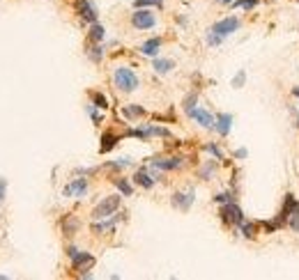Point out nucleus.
<instances>
[{
	"mask_svg": "<svg viewBox=\"0 0 299 280\" xmlns=\"http://www.w3.org/2000/svg\"><path fill=\"white\" fill-rule=\"evenodd\" d=\"M85 110L90 113V117H92V122H95V124H101V113L97 110V106H95V104H87V106H85Z\"/></svg>",
	"mask_w": 299,
	"mask_h": 280,
	"instance_id": "31",
	"label": "nucleus"
},
{
	"mask_svg": "<svg viewBox=\"0 0 299 280\" xmlns=\"http://www.w3.org/2000/svg\"><path fill=\"white\" fill-rule=\"evenodd\" d=\"M134 7H164V0H134Z\"/></svg>",
	"mask_w": 299,
	"mask_h": 280,
	"instance_id": "28",
	"label": "nucleus"
},
{
	"mask_svg": "<svg viewBox=\"0 0 299 280\" xmlns=\"http://www.w3.org/2000/svg\"><path fill=\"white\" fill-rule=\"evenodd\" d=\"M122 115L129 117V120H136V117H143L145 110H143V108H140L138 104H129V106L122 108Z\"/></svg>",
	"mask_w": 299,
	"mask_h": 280,
	"instance_id": "22",
	"label": "nucleus"
},
{
	"mask_svg": "<svg viewBox=\"0 0 299 280\" xmlns=\"http://www.w3.org/2000/svg\"><path fill=\"white\" fill-rule=\"evenodd\" d=\"M237 28H239V18L237 16H225L221 18V21H217L214 23L209 30L214 32V35H219V37H228V35H233V32H237Z\"/></svg>",
	"mask_w": 299,
	"mask_h": 280,
	"instance_id": "7",
	"label": "nucleus"
},
{
	"mask_svg": "<svg viewBox=\"0 0 299 280\" xmlns=\"http://www.w3.org/2000/svg\"><path fill=\"white\" fill-rule=\"evenodd\" d=\"M194 200H196V193H194V191H178V193L173 195V200H170V204H173L175 209L189 211L191 204H194Z\"/></svg>",
	"mask_w": 299,
	"mask_h": 280,
	"instance_id": "10",
	"label": "nucleus"
},
{
	"mask_svg": "<svg viewBox=\"0 0 299 280\" xmlns=\"http://www.w3.org/2000/svg\"><path fill=\"white\" fill-rule=\"evenodd\" d=\"M67 257L72 259V269H74V271H78L83 278H92L90 273H87L92 267H95V257H92L90 253L78 250L76 246H69V248H67Z\"/></svg>",
	"mask_w": 299,
	"mask_h": 280,
	"instance_id": "2",
	"label": "nucleus"
},
{
	"mask_svg": "<svg viewBox=\"0 0 299 280\" xmlns=\"http://www.w3.org/2000/svg\"><path fill=\"white\" fill-rule=\"evenodd\" d=\"M297 3H299V0H297Z\"/></svg>",
	"mask_w": 299,
	"mask_h": 280,
	"instance_id": "42",
	"label": "nucleus"
},
{
	"mask_svg": "<svg viewBox=\"0 0 299 280\" xmlns=\"http://www.w3.org/2000/svg\"><path fill=\"white\" fill-rule=\"evenodd\" d=\"M106 37V28L101 26V23H92L90 28V35H87V42L90 44H101Z\"/></svg>",
	"mask_w": 299,
	"mask_h": 280,
	"instance_id": "19",
	"label": "nucleus"
},
{
	"mask_svg": "<svg viewBox=\"0 0 299 280\" xmlns=\"http://www.w3.org/2000/svg\"><path fill=\"white\" fill-rule=\"evenodd\" d=\"M239 230H242V237L244 239H256V234H258V225L256 223H249V220H244V223L239 225Z\"/></svg>",
	"mask_w": 299,
	"mask_h": 280,
	"instance_id": "23",
	"label": "nucleus"
},
{
	"mask_svg": "<svg viewBox=\"0 0 299 280\" xmlns=\"http://www.w3.org/2000/svg\"><path fill=\"white\" fill-rule=\"evenodd\" d=\"M134 181L140 186V189H152V186L156 184V177H154V175H150L145 168H140L138 173L134 175Z\"/></svg>",
	"mask_w": 299,
	"mask_h": 280,
	"instance_id": "17",
	"label": "nucleus"
},
{
	"mask_svg": "<svg viewBox=\"0 0 299 280\" xmlns=\"http://www.w3.org/2000/svg\"><path fill=\"white\" fill-rule=\"evenodd\" d=\"M90 99H92V104L99 108V110H106V108H109V99H106L101 92H90Z\"/></svg>",
	"mask_w": 299,
	"mask_h": 280,
	"instance_id": "25",
	"label": "nucleus"
},
{
	"mask_svg": "<svg viewBox=\"0 0 299 280\" xmlns=\"http://www.w3.org/2000/svg\"><path fill=\"white\" fill-rule=\"evenodd\" d=\"M244 81H247V71L239 69V71H237V76L233 78V87H242V85H244Z\"/></svg>",
	"mask_w": 299,
	"mask_h": 280,
	"instance_id": "34",
	"label": "nucleus"
},
{
	"mask_svg": "<svg viewBox=\"0 0 299 280\" xmlns=\"http://www.w3.org/2000/svg\"><path fill=\"white\" fill-rule=\"evenodd\" d=\"M292 95H295V97H299V85H297V87H292Z\"/></svg>",
	"mask_w": 299,
	"mask_h": 280,
	"instance_id": "40",
	"label": "nucleus"
},
{
	"mask_svg": "<svg viewBox=\"0 0 299 280\" xmlns=\"http://www.w3.org/2000/svg\"><path fill=\"white\" fill-rule=\"evenodd\" d=\"M120 142V136L117 134H113V131H104L101 134V145H99V152L101 154H109V152L113 150V147Z\"/></svg>",
	"mask_w": 299,
	"mask_h": 280,
	"instance_id": "16",
	"label": "nucleus"
},
{
	"mask_svg": "<svg viewBox=\"0 0 299 280\" xmlns=\"http://www.w3.org/2000/svg\"><path fill=\"white\" fill-rule=\"evenodd\" d=\"M221 42H223V37L214 35V32H212V30H209V32H207V44H209V46H219V44H221Z\"/></svg>",
	"mask_w": 299,
	"mask_h": 280,
	"instance_id": "36",
	"label": "nucleus"
},
{
	"mask_svg": "<svg viewBox=\"0 0 299 280\" xmlns=\"http://www.w3.org/2000/svg\"><path fill=\"white\" fill-rule=\"evenodd\" d=\"M219 216H221V220L225 225H242L244 223V211L237 207V202L235 200H230V202H225V204H221V209H219Z\"/></svg>",
	"mask_w": 299,
	"mask_h": 280,
	"instance_id": "3",
	"label": "nucleus"
},
{
	"mask_svg": "<svg viewBox=\"0 0 299 280\" xmlns=\"http://www.w3.org/2000/svg\"><path fill=\"white\" fill-rule=\"evenodd\" d=\"M76 230H78V220L74 218V216H67V218L62 220V232H65L67 237H72Z\"/></svg>",
	"mask_w": 299,
	"mask_h": 280,
	"instance_id": "24",
	"label": "nucleus"
},
{
	"mask_svg": "<svg viewBox=\"0 0 299 280\" xmlns=\"http://www.w3.org/2000/svg\"><path fill=\"white\" fill-rule=\"evenodd\" d=\"M295 207H297L295 195L288 193V195H286V200H283V207H281V211H278V216H276V220H274V223H276L278 228H286L288 220H290V214L295 211Z\"/></svg>",
	"mask_w": 299,
	"mask_h": 280,
	"instance_id": "8",
	"label": "nucleus"
},
{
	"mask_svg": "<svg viewBox=\"0 0 299 280\" xmlns=\"http://www.w3.org/2000/svg\"><path fill=\"white\" fill-rule=\"evenodd\" d=\"M152 170H178L182 168V159L180 156H170V159H154L150 163Z\"/></svg>",
	"mask_w": 299,
	"mask_h": 280,
	"instance_id": "12",
	"label": "nucleus"
},
{
	"mask_svg": "<svg viewBox=\"0 0 299 280\" xmlns=\"http://www.w3.org/2000/svg\"><path fill=\"white\" fill-rule=\"evenodd\" d=\"M113 83H115V87L120 92H125V95L136 92L140 87V78L136 76V71L129 69V67H117V69L113 71Z\"/></svg>",
	"mask_w": 299,
	"mask_h": 280,
	"instance_id": "1",
	"label": "nucleus"
},
{
	"mask_svg": "<svg viewBox=\"0 0 299 280\" xmlns=\"http://www.w3.org/2000/svg\"><path fill=\"white\" fill-rule=\"evenodd\" d=\"M288 225H290L292 230H299V202H297L295 211H292V214H290V220H288Z\"/></svg>",
	"mask_w": 299,
	"mask_h": 280,
	"instance_id": "32",
	"label": "nucleus"
},
{
	"mask_svg": "<svg viewBox=\"0 0 299 280\" xmlns=\"http://www.w3.org/2000/svg\"><path fill=\"white\" fill-rule=\"evenodd\" d=\"M161 44H164V39H161V37H152V39H148V42L143 44V46H140V53L148 55V58H156V55H159Z\"/></svg>",
	"mask_w": 299,
	"mask_h": 280,
	"instance_id": "15",
	"label": "nucleus"
},
{
	"mask_svg": "<svg viewBox=\"0 0 299 280\" xmlns=\"http://www.w3.org/2000/svg\"><path fill=\"white\" fill-rule=\"evenodd\" d=\"M120 209V195H111V198H104L95 209H92V218L101 220V218H109L115 211Z\"/></svg>",
	"mask_w": 299,
	"mask_h": 280,
	"instance_id": "4",
	"label": "nucleus"
},
{
	"mask_svg": "<svg viewBox=\"0 0 299 280\" xmlns=\"http://www.w3.org/2000/svg\"><path fill=\"white\" fill-rule=\"evenodd\" d=\"M5 189H7V186H5V179H0V200L5 198Z\"/></svg>",
	"mask_w": 299,
	"mask_h": 280,
	"instance_id": "38",
	"label": "nucleus"
},
{
	"mask_svg": "<svg viewBox=\"0 0 299 280\" xmlns=\"http://www.w3.org/2000/svg\"><path fill=\"white\" fill-rule=\"evenodd\" d=\"M230 129H233V115H230V113H219L217 122H214V131L225 138V136L230 134Z\"/></svg>",
	"mask_w": 299,
	"mask_h": 280,
	"instance_id": "13",
	"label": "nucleus"
},
{
	"mask_svg": "<svg viewBox=\"0 0 299 280\" xmlns=\"http://www.w3.org/2000/svg\"><path fill=\"white\" fill-rule=\"evenodd\" d=\"M187 117H191V120H194L196 124H200L203 129H214V122H217V117H214L212 113H207L205 108H198V106H196Z\"/></svg>",
	"mask_w": 299,
	"mask_h": 280,
	"instance_id": "9",
	"label": "nucleus"
},
{
	"mask_svg": "<svg viewBox=\"0 0 299 280\" xmlns=\"http://www.w3.org/2000/svg\"><path fill=\"white\" fill-rule=\"evenodd\" d=\"M113 184H115V189L120 191L125 198H129L131 193H134V189H131V184H129V179H125V177H115L113 179Z\"/></svg>",
	"mask_w": 299,
	"mask_h": 280,
	"instance_id": "21",
	"label": "nucleus"
},
{
	"mask_svg": "<svg viewBox=\"0 0 299 280\" xmlns=\"http://www.w3.org/2000/svg\"><path fill=\"white\" fill-rule=\"evenodd\" d=\"M219 5H233V0H217Z\"/></svg>",
	"mask_w": 299,
	"mask_h": 280,
	"instance_id": "39",
	"label": "nucleus"
},
{
	"mask_svg": "<svg viewBox=\"0 0 299 280\" xmlns=\"http://www.w3.org/2000/svg\"><path fill=\"white\" fill-rule=\"evenodd\" d=\"M131 26L136 28V30H152V28L156 26V18L154 14L148 12V9H136L134 14H131Z\"/></svg>",
	"mask_w": 299,
	"mask_h": 280,
	"instance_id": "5",
	"label": "nucleus"
},
{
	"mask_svg": "<svg viewBox=\"0 0 299 280\" xmlns=\"http://www.w3.org/2000/svg\"><path fill=\"white\" fill-rule=\"evenodd\" d=\"M196 104H198V95H196V92H191V95L187 97V99H184V113H187V115H189V113L196 108Z\"/></svg>",
	"mask_w": 299,
	"mask_h": 280,
	"instance_id": "30",
	"label": "nucleus"
},
{
	"mask_svg": "<svg viewBox=\"0 0 299 280\" xmlns=\"http://www.w3.org/2000/svg\"><path fill=\"white\" fill-rule=\"evenodd\" d=\"M297 126H299V120H297Z\"/></svg>",
	"mask_w": 299,
	"mask_h": 280,
	"instance_id": "41",
	"label": "nucleus"
},
{
	"mask_svg": "<svg viewBox=\"0 0 299 280\" xmlns=\"http://www.w3.org/2000/svg\"><path fill=\"white\" fill-rule=\"evenodd\" d=\"M85 53H87V58H90L92 62H97V65L104 60V46H101V44H90Z\"/></svg>",
	"mask_w": 299,
	"mask_h": 280,
	"instance_id": "20",
	"label": "nucleus"
},
{
	"mask_svg": "<svg viewBox=\"0 0 299 280\" xmlns=\"http://www.w3.org/2000/svg\"><path fill=\"white\" fill-rule=\"evenodd\" d=\"M233 9H253L258 7V0H233Z\"/></svg>",
	"mask_w": 299,
	"mask_h": 280,
	"instance_id": "27",
	"label": "nucleus"
},
{
	"mask_svg": "<svg viewBox=\"0 0 299 280\" xmlns=\"http://www.w3.org/2000/svg\"><path fill=\"white\" fill-rule=\"evenodd\" d=\"M74 9H76L78 16H81V21L90 23V26H92V23H97V18H99L97 7H95V3H92V0H76Z\"/></svg>",
	"mask_w": 299,
	"mask_h": 280,
	"instance_id": "6",
	"label": "nucleus"
},
{
	"mask_svg": "<svg viewBox=\"0 0 299 280\" xmlns=\"http://www.w3.org/2000/svg\"><path fill=\"white\" fill-rule=\"evenodd\" d=\"M152 69H154L156 73H170L175 69V62L173 60H166V58H154V62H152Z\"/></svg>",
	"mask_w": 299,
	"mask_h": 280,
	"instance_id": "18",
	"label": "nucleus"
},
{
	"mask_svg": "<svg viewBox=\"0 0 299 280\" xmlns=\"http://www.w3.org/2000/svg\"><path fill=\"white\" fill-rule=\"evenodd\" d=\"M214 170H217V163H214V161H207V163H205L203 168H200L198 177H200V179H209V177L214 175Z\"/></svg>",
	"mask_w": 299,
	"mask_h": 280,
	"instance_id": "26",
	"label": "nucleus"
},
{
	"mask_svg": "<svg viewBox=\"0 0 299 280\" xmlns=\"http://www.w3.org/2000/svg\"><path fill=\"white\" fill-rule=\"evenodd\" d=\"M230 200H235L233 193H219V195H214V202H219V204H225V202H230Z\"/></svg>",
	"mask_w": 299,
	"mask_h": 280,
	"instance_id": "35",
	"label": "nucleus"
},
{
	"mask_svg": "<svg viewBox=\"0 0 299 280\" xmlns=\"http://www.w3.org/2000/svg\"><path fill=\"white\" fill-rule=\"evenodd\" d=\"M87 193V179H74V181H69V184L65 186V189H62V195H65V198H72V195H74V198H83V195Z\"/></svg>",
	"mask_w": 299,
	"mask_h": 280,
	"instance_id": "11",
	"label": "nucleus"
},
{
	"mask_svg": "<svg viewBox=\"0 0 299 280\" xmlns=\"http://www.w3.org/2000/svg\"><path fill=\"white\" fill-rule=\"evenodd\" d=\"M205 150H207L217 161H223V152H221V147H219L217 142H207V145H205Z\"/></svg>",
	"mask_w": 299,
	"mask_h": 280,
	"instance_id": "29",
	"label": "nucleus"
},
{
	"mask_svg": "<svg viewBox=\"0 0 299 280\" xmlns=\"http://www.w3.org/2000/svg\"><path fill=\"white\" fill-rule=\"evenodd\" d=\"M249 156V152L244 150V147H239V150H235V159H239V161H244Z\"/></svg>",
	"mask_w": 299,
	"mask_h": 280,
	"instance_id": "37",
	"label": "nucleus"
},
{
	"mask_svg": "<svg viewBox=\"0 0 299 280\" xmlns=\"http://www.w3.org/2000/svg\"><path fill=\"white\" fill-rule=\"evenodd\" d=\"M115 223H117V216H115V214H113V216H109V220H106V218H101V220H95V223H92V232H95V234L113 232V228H115Z\"/></svg>",
	"mask_w": 299,
	"mask_h": 280,
	"instance_id": "14",
	"label": "nucleus"
},
{
	"mask_svg": "<svg viewBox=\"0 0 299 280\" xmlns=\"http://www.w3.org/2000/svg\"><path fill=\"white\" fill-rule=\"evenodd\" d=\"M131 161L129 159H117V161H111V163H106V168H115V170H120V168H127Z\"/></svg>",
	"mask_w": 299,
	"mask_h": 280,
	"instance_id": "33",
	"label": "nucleus"
}]
</instances>
